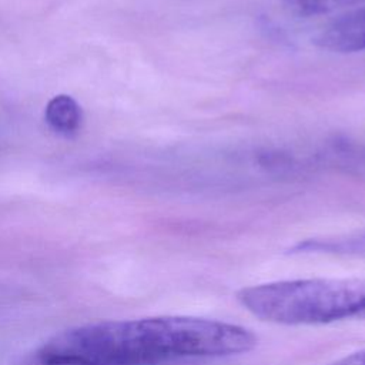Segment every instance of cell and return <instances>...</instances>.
Returning <instances> with one entry per match:
<instances>
[{
  "mask_svg": "<svg viewBox=\"0 0 365 365\" xmlns=\"http://www.w3.org/2000/svg\"><path fill=\"white\" fill-rule=\"evenodd\" d=\"M248 328L197 317H148L101 321L66 329L17 365H167L250 352Z\"/></svg>",
  "mask_w": 365,
  "mask_h": 365,
  "instance_id": "obj_1",
  "label": "cell"
},
{
  "mask_svg": "<svg viewBox=\"0 0 365 365\" xmlns=\"http://www.w3.org/2000/svg\"><path fill=\"white\" fill-rule=\"evenodd\" d=\"M237 301L254 317L282 325L365 319V278H298L241 288Z\"/></svg>",
  "mask_w": 365,
  "mask_h": 365,
  "instance_id": "obj_2",
  "label": "cell"
},
{
  "mask_svg": "<svg viewBox=\"0 0 365 365\" xmlns=\"http://www.w3.org/2000/svg\"><path fill=\"white\" fill-rule=\"evenodd\" d=\"M314 43L329 53L365 51V7L348 11L325 24L314 37Z\"/></svg>",
  "mask_w": 365,
  "mask_h": 365,
  "instance_id": "obj_3",
  "label": "cell"
},
{
  "mask_svg": "<svg viewBox=\"0 0 365 365\" xmlns=\"http://www.w3.org/2000/svg\"><path fill=\"white\" fill-rule=\"evenodd\" d=\"M44 117L54 133L71 138L77 135L81 127L83 113L80 104L71 96L58 94L47 103Z\"/></svg>",
  "mask_w": 365,
  "mask_h": 365,
  "instance_id": "obj_4",
  "label": "cell"
},
{
  "mask_svg": "<svg viewBox=\"0 0 365 365\" xmlns=\"http://www.w3.org/2000/svg\"><path fill=\"white\" fill-rule=\"evenodd\" d=\"M288 11L301 17L327 14L336 9L352 6L364 0H281Z\"/></svg>",
  "mask_w": 365,
  "mask_h": 365,
  "instance_id": "obj_5",
  "label": "cell"
},
{
  "mask_svg": "<svg viewBox=\"0 0 365 365\" xmlns=\"http://www.w3.org/2000/svg\"><path fill=\"white\" fill-rule=\"evenodd\" d=\"M329 365H365V349L348 354Z\"/></svg>",
  "mask_w": 365,
  "mask_h": 365,
  "instance_id": "obj_6",
  "label": "cell"
}]
</instances>
